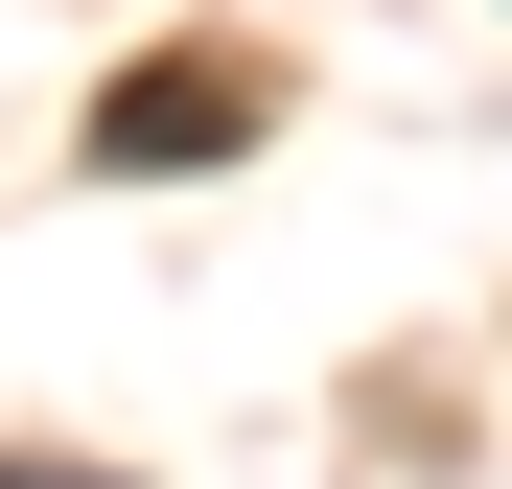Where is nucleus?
<instances>
[{
  "mask_svg": "<svg viewBox=\"0 0 512 489\" xmlns=\"http://www.w3.org/2000/svg\"><path fill=\"white\" fill-rule=\"evenodd\" d=\"M210 140H256V70H187V47H163V70L94 94V163H210Z\"/></svg>",
  "mask_w": 512,
  "mask_h": 489,
  "instance_id": "f257e3e1",
  "label": "nucleus"
},
{
  "mask_svg": "<svg viewBox=\"0 0 512 489\" xmlns=\"http://www.w3.org/2000/svg\"><path fill=\"white\" fill-rule=\"evenodd\" d=\"M0 489H94V466H0Z\"/></svg>",
  "mask_w": 512,
  "mask_h": 489,
  "instance_id": "f03ea898",
  "label": "nucleus"
}]
</instances>
